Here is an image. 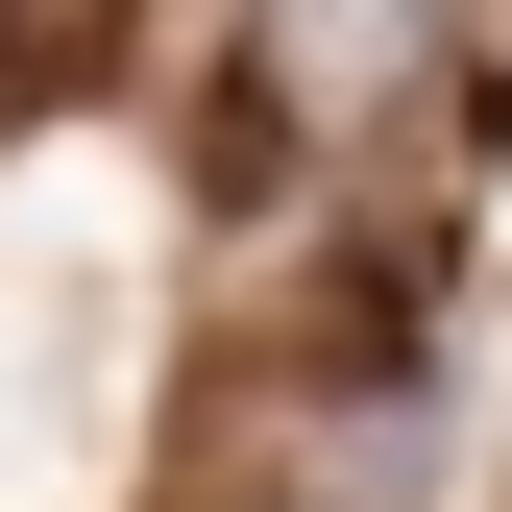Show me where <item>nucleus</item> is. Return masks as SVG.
Masks as SVG:
<instances>
[{
    "instance_id": "3",
    "label": "nucleus",
    "mask_w": 512,
    "mask_h": 512,
    "mask_svg": "<svg viewBox=\"0 0 512 512\" xmlns=\"http://www.w3.org/2000/svg\"><path fill=\"white\" fill-rule=\"evenodd\" d=\"M0 25H25V74H49V49H122V0H0Z\"/></svg>"
},
{
    "instance_id": "2",
    "label": "nucleus",
    "mask_w": 512,
    "mask_h": 512,
    "mask_svg": "<svg viewBox=\"0 0 512 512\" xmlns=\"http://www.w3.org/2000/svg\"><path fill=\"white\" fill-rule=\"evenodd\" d=\"M415 488H439V415H415V391H366L342 439H317V488H293V512H415Z\"/></svg>"
},
{
    "instance_id": "4",
    "label": "nucleus",
    "mask_w": 512,
    "mask_h": 512,
    "mask_svg": "<svg viewBox=\"0 0 512 512\" xmlns=\"http://www.w3.org/2000/svg\"><path fill=\"white\" fill-rule=\"evenodd\" d=\"M0 98H25V25H0Z\"/></svg>"
},
{
    "instance_id": "1",
    "label": "nucleus",
    "mask_w": 512,
    "mask_h": 512,
    "mask_svg": "<svg viewBox=\"0 0 512 512\" xmlns=\"http://www.w3.org/2000/svg\"><path fill=\"white\" fill-rule=\"evenodd\" d=\"M244 98L293 147H366V122L464 98V0H244Z\"/></svg>"
}]
</instances>
